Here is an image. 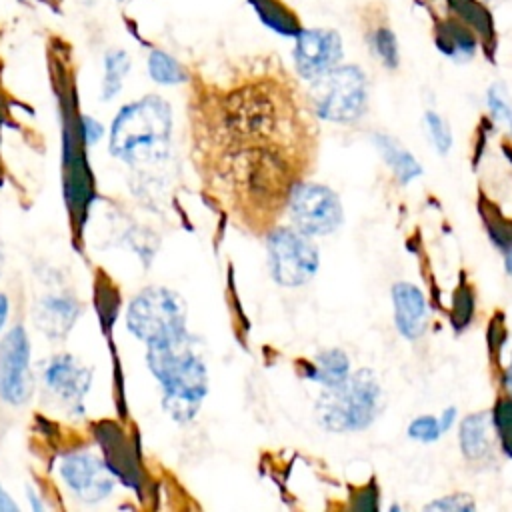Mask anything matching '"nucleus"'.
Returning <instances> with one entry per match:
<instances>
[{"label":"nucleus","mask_w":512,"mask_h":512,"mask_svg":"<svg viewBox=\"0 0 512 512\" xmlns=\"http://www.w3.org/2000/svg\"><path fill=\"white\" fill-rule=\"evenodd\" d=\"M146 360L162 386L166 412L178 422L194 418L208 392V374L188 332L148 344Z\"/></svg>","instance_id":"1"},{"label":"nucleus","mask_w":512,"mask_h":512,"mask_svg":"<svg viewBox=\"0 0 512 512\" xmlns=\"http://www.w3.org/2000/svg\"><path fill=\"white\" fill-rule=\"evenodd\" d=\"M172 110L156 94L126 104L110 128V154L126 164L160 160L168 152Z\"/></svg>","instance_id":"2"},{"label":"nucleus","mask_w":512,"mask_h":512,"mask_svg":"<svg viewBox=\"0 0 512 512\" xmlns=\"http://www.w3.org/2000/svg\"><path fill=\"white\" fill-rule=\"evenodd\" d=\"M380 404L382 392L376 376L370 370H358L334 386H324L316 412L326 430L354 432L376 418Z\"/></svg>","instance_id":"3"},{"label":"nucleus","mask_w":512,"mask_h":512,"mask_svg":"<svg viewBox=\"0 0 512 512\" xmlns=\"http://www.w3.org/2000/svg\"><path fill=\"white\" fill-rule=\"evenodd\" d=\"M310 100L316 114L324 120H356L368 102V82L364 70L354 64H338L330 68L312 80Z\"/></svg>","instance_id":"4"},{"label":"nucleus","mask_w":512,"mask_h":512,"mask_svg":"<svg viewBox=\"0 0 512 512\" xmlns=\"http://www.w3.org/2000/svg\"><path fill=\"white\" fill-rule=\"evenodd\" d=\"M126 326L146 344L180 336L186 332V304L176 292L150 286L130 302Z\"/></svg>","instance_id":"5"},{"label":"nucleus","mask_w":512,"mask_h":512,"mask_svg":"<svg viewBox=\"0 0 512 512\" xmlns=\"http://www.w3.org/2000/svg\"><path fill=\"white\" fill-rule=\"evenodd\" d=\"M272 278L282 286H300L318 270V250L300 230L280 228L268 236Z\"/></svg>","instance_id":"6"},{"label":"nucleus","mask_w":512,"mask_h":512,"mask_svg":"<svg viewBox=\"0 0 512 512\" xmlns=\"http://www.w3.org/2000/svg\"><path fill=\"white\" fill-rule=\"evenodd\" d=\"M290 216L304 234H328L342 222L338 196L320 184H300L290 196Z\"/></svg>","instance_id":"7"},{"label":"nucleus","mask_w":512,"mask_h":512,"mask_svg":"<svg viewBox=\"0 0 512 512\" xmlns=\"http://www.w3.org/2000/svg\"><path fill=\"white\" fill-rule=\"evenodd\" d=\"M32 394L30 340L22 326H14L0 342V398L24 404Z\"/></svg>","instance_id":"8"},{"label":"nucleus","mask_w":512,"mask_h":512,"mask_svg":"<svg viewBox=\"0 0 512 512\" xmlns=\"http://www.w3.org/2000/svg\"><path fill=\"white\" fill-rule=\"evenodd\" d=\"M294 40V68L306 80L338 66L344 56L342 38L334 28H302Z\"/></svg>","instance_id":"9"},{"label":"nucleus","mask_w":512,"mask_h":512,"mask_svg":"<svg viewBox=\"0 0 512 512\" xmlns=\"http://www.w3.org/2000/svg\"><path fill=\"white\" fill-rule=\"evenodd\" d=\"M60 474L76 498L86 502L104 500L114 490L108 468L88 452L68 454L60 464Z\"/></svg>","instance_id":"10"},{"label":"nucleus","mask_w":512,"mask_h":512,"mask_svg":"<svg viewBox=\"0 0 512 512\" xmlns=\"http://www.w3.org/2000/svg\"><path fill=\"white\" fill-rule=\"evenodd\" d=\"M92 372L84 368L74 356H54L44 368L46 386L72 410H78L82 398L90 386Z\"/></svg>","instance_id":"11"},{"label":"nucleus","mask_w":512,"mask_h":512,"mask_svg":"<svg viewBox=\"0 0 512 512\" xmlns=\"http://www.w3.org/2000/svg\"><path fill=\"white\" fill-rule=\"evenodd\" d=\"M392 300H394V320L404 338H418L424 332L426 326V300L424 294L408 282H398L392 288Z\"/></svg>","instance_id":"12"},{"label":"nucleus","mask_w":512,"mask_h":512,"mask_svg":"<svg viewBox=\"0 0 512 512\" xmlns=\"http://www.w3.org/2000/svg\"><path fill=\"white\" fill-rule=\"evenodd\" d=\"M436 46L444 56L456 62H466L474 58L478 48V38H476V32L466 22H462L460 18H450L438 24Z\"/></svg>","instance_id":"13"},{"label":"nucleus","mask_w":512,"mask_h":512,"mask_svg":"<svg viewBox=\"0 0 512 512\" xmlns=\"http://www.w3.org/2000/svg\"><path fill=\"white\" fill-rule=\"evenodd\" d=\"M80 306L66 296H48L38 304L36 322L50 338H62L74 324Z\"/></svg>","instance_id":"14"},{"label":"nucleus","mask_w":512,"mask_h":512,"mask_svg":"<svg viewBox=\"0 0 512 512\" xmlns=\"http://www.w3.org/2000/svg\"><path fill=\"white\" fill-rule=\"evenodd\" d=\"M260 22L272 32L288 38H296L302 30L298 14L284 0H248Z\"/></svg>","instance_id":"15"},{"label":"nucleus","mask_w":512,"mask_h":512,"mask_svg":"<svg viewBox=\"0 0 512 512\" xmlns=\"http://www.w3.org/2000/svg\"><path fill=\"white\" fill-rule=\"evenodd\" d=\"M460 446L466 458H484L492 446V416L480 412L464 418L460 426Z\"/></svg>","instance_id":"16"},{"label":"nucleus","mask_w":512,"mask_h":512,"mask_svg":"<svg viewBox=\"0 0 512 512\" xmlns=\"http://www.w3.org/2000/svg\"><path fill=\"white\" fill-rule=\"evenodd\" d=\"M374 142L402 184H408L410 180H414L416 176L422 174V168L414 160V156L408 150H404L396 140H392L390 136L378 134V136H374Z\"/></svg>","instance_id":"17"},{"label":"nucleus","mask_w":512,"mask_h":512,"mask_svg":"<svg viewBox=\"0 0 512 512\" xmlns=\"http://www.w3.org/2000/svg\"><path fill=\"white\" fill-rule=\"evenodd\" d=\"M348 366V356L342 350H326L318 354L316 364L312 366L308 376L312 380H318L322 386H334L350 374Z\"/></svg>","instance_id":"18"},{"label":"nucleus","mask_w":512,"mask_h":512,"mask_svg":"<svg viewBox=\"0 0 512 512\" xmlns=\"http://www.w3.org/2000/svg\"><path fill=\"white\" fill-rule=\"evenodd\" d=\"M130 72V54L126 50L114 48L104 56V80H102V98H114L124 84L126 74Z\"/></svg>","instance_id":"19"},{"label":"nucleus","mask_w":512,"mask_h":512,"mask_svg":"<svg viewBox=\"0 0 512 512\" xmlns=\"http://www.w3.org/2000/svg\"><path fill=\"white\" fill-rule=\"evenodd\" d=\"M148 74L154 82L164 84V86H174V84H182L186 82V70L184 66L170 56L164 50H152L148 56Z\"/></svg>","instance_id":"20"},{"label":"nucleus","mask_w":512,"mask_h":512,"mask_svg":"<svg viewBox=\"0 0 512 512\" xmlns=\"http://www.w3.org/2000/svg\"><path fill=\"white\" fill-rule=\"evenodd\" d=\"M368 44L374 52V56H378V60L394 70L400 62V48H398V40L394 30L388 24H376L370 32H368Z\"/></svg>","instance_id":"21"},{"label":"nucleus","mask_w":512,"mask_h":512,"mask_svg":"<svg viewBox=\"0 0 512 512\" xmlns=\"http://www.w3.org/2000/svg\"><path fill=\"white\" fill-rule=\"evenodd\" d=\"M454 418H456V408L454 406L446 408L440 418L420 416V418L412 420V424L408 428V436L414 438V440H420V442H432L452 426Z\"/></svg>","instance_id":"22"},{"label":"nucleus","mask_w":512,"mask_h":512,"mask_svg":"<svg viewBox=\"0 0 512 512\" xmlns=\"http://www.w3.org/2000/svg\"><path fill=\"white\" fill-rule=\"evenodd\" d=\"M486 104L488 110L492 114V118L506 128L508 132H512V104L510 98L506 94V88L502 84H492L486 92Z\"/></svg>","instance_id":"23"},{"label":"nucleus","mask_w":512,"mask_h":512,"mask_svg":"<svg viewBox=\"0 0 512 512\" xmlns=\"http://www.w3.org/2000/svg\"><path fill=\"white\" fill-rule=\"evenodd\" d=\"M492 426L500 436L502 450L512 458V400H498L492 414Z\"/></svg>","instance_id":"24"},{"label":"nucleus","mask_w":512,"mask_h":512,"mask_svg":"<svg viewBox=\"0 0 512 512\" xmlns=\"http://www.w3.org/2000/svg\"><path fill=\"white\" fill-rule=\"evenodd\" d=\"M424 120H426L428 134H430V138H432L436 150H438L440 154H446V152L450 150V146H452V132H450L446 120H444L440 114L432 112V110L426 112Z\"/></svg>","instance_id":"25"},{"label":"nucleus","mask_w":512,"mask_h":512,"mask_svg":"<svg viewBox=\"0 0 512 512\" xmlns=\"http://www.w3.org/2000/svg\"><path fill=\"white\" fill-rule=\"evenodd\" d=\"M426 510H440V512H472L474 502L468 494H450L438 498L426 506Z\"/></svg>","instance_id":"26"},{"label":"nucleus","mask_w":512,"mask_h":512,"mask_svg":"<svg viewBox=\"0 0 512 512\" xmlns=\"http://www.w3.org/2000/svg\"><path fill=\"white\" fill-rule=\"evenodd\" d=\"M472 310H474V300H472V294L468 288H460L456 294H454V326L456 328H464L472 316Z\"/></svg>","instance_id":"27"},{"label":"nucleus","mask_w":512,"mask_h":512,"mask_svg":"<svg viewBox=\"0 0 512 512\" xmlns=\"http://www.w3.org/2000/svg\"><path fill=\"white\" fill-rule=\"evenodd\" d=\"M84 136L88 144H94L102 136V126L92 118H84Z\"/></svg>","instance_id":"28"},{"label":"nucleus","mask_w":512,"mask_h":512,"mask_svg":"<svg viewBox=\"0 0 512 512\" xmlns=\"http://www.w3.org/2000/svg\"><path fill=\"white\" fill-rule=\"evenodd\" d=\"M16 510H18V506L10 500V496L0 486V512H16Z\"/></svg>","instance_id":"29"},{"label":"nucleus","mask_w":512,"mask_h":512,"mask_svg":"<svg viewBox=\"0 0 512 512\" xmlns=\"http://www.w3.org/2000/svg\"><path fill=\"white\" fill-rule=\"evenodd\" d=\"M6 318H8V298L4 294H0V330L6 322Z\"/></svg>","instance_id":"30"},{"label":"nucleus","mask_w":512,"mask_h":512,"mask_svg":"<svg viewBox=\"0 0 512 512\" xmlns=\"http://www.w3.org/2000/svg\"><path fill=\"white\" fill-rule=\"evenodd\" d=\"M504 262H506V268H508V272L512 274V244L506 248V256H504Z\"/></svg>","instance_id":"31"},{"label":"nucleus","mask_w":512,"mask_h":512,"mask_svg":"<svg viewBox=\"0 0 512 512\" xmlns=\"http://www.w3.org/2000/svg\"><path fill=\"white\" fill-rule=\"evenodd\" d=\"M506 388L510 390V394H512V360H510V366H508V370H506Z\"/></svg>","instance_id":"32"},{"label":"nucleus","mask_w":512,"mask_h":512,"mask_svg":"<svg viewBox=\"0 0 512 512\" xmlns=\"http://www.w3.org/2000/svg\"><path fill=\"white\" fill-rule=\"evenodd\" d=\"M2 262H4V258H2V242H0V272H2Z\"/></svg>","instance_id":"33"}]
</instances>
